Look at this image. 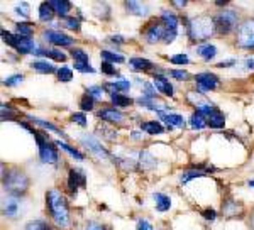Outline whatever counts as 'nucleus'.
I'll list each match as a JSON object with an SVG mask.
<instances>
[{
	"label": "nucleus",
	"instance_id": "f257e3e1",
	"mask_svg": "<svg viewBox=\"0 0 254 230\" xmlns=\"http://www.w3.org/2000/svg\"><path fill=\"white\" fill-rule=\"evenodd\" d=\"M46 205L54 224L60 227H66L68 220H70V210H68V203L63 193L60 190H49L46 195Z\"/></svg>",
	"mask_w": 254,
	"mask_h": 230
},
{
	"label": "nucleus",
	"instance_id": "f03ea898",
	"mask_svg": "<svg viewBox=\"0 0 254 230\" xmlns=\"http://www.w3.org/2000/svg\"><path fill=\"white\" fill-rule=\"evenodd\" d=\"M215 20L208 15L193 17L188 24V34L191 41H205L215 32Z\"/></svg>",
	"mask_w": 254,
	"mask_h": 230
},
{
	"label": "nucleus",
	"instance_id": "7ed1b4c3",
	"mask_svg": "<svg viewBox=\"0 0 254 230\" xmlns=\"http://www.w3.org/2000/svg\"><path fill=\"white\" fill-rule=\"evenodd\" d=\"M3 186L14 197H19V195H24L29 188V180L27 176L19 169H10L7 173V176H3Z\"/></svg>",
	"mask_w": 254,
	"mask_h": 230
},
{
	"label": "nucleus",
	"instance_id": "20e7f679",
	"mask_svg": "<svg viewBox=\"0 0 254 230\" xmlns=\"http://www.w3.org/2000/svg\"><path fill=\"white\" fill-rule=\"evenodd\" d=\"M214 20H215V29H217V32L229 34L238 26V14H236L234 10H224V12L217 14V17H215Z\"/></svg>",
	"mask_w": 254,
	"mask_h": 230
},
{
	"label": "nucleus",
	"instance_id": "39448f33",
	"mask_svg": "<svg viewBox=\"0 0 254 230\" xmlns=\"http://www.w3.org/2000/svg\"><path fill=\"white\" fill-rule=\"evenodd\" d=\"M238 44L244 49H254V20L248 19L239 26Z\"/></svg>",
	"mask_w": 254,
	"mask_h": 230
},
{
	"label": "nucleus",
	"instance_id": "423d86ee",
	"mask_svg": "<svg viewBox=\"0 0 254 230\" xmlns=\"http://www.w3.org/2000/svg\"><path fill=\"white\" fill-rule=\"evenodd\" d=\"M144 36H146L147 43H158V41L164 39V36H166V27H164L163 22H151L149 26L146 27V31H144Z\"/></svg>",
	"mask_w": 254,
	"mask_h": 230
},
{
	"label": "nucleus",
	"instance_id": "0eeeda50",
	"mask_svg": "<svg viewBox=\"0 0 254 230\" xmlns=\"http://www.w3.org/2000/svg\"><path fill=\"white\" fill-rule=\"evenodd\" d=\"M81 144H83L85 147H87L88 151H90L92 154H95L97 157H109V153L105 151V147L102 146L100 142H98V139H95L94 136H88V134H85L83 137H81Z\"/></svg>",
	"mask_w": 254,
	"mask_h": 230
},
{
	"label": "nucleus",
	"instance_id": "6e6552de",
	"mask_svg": "<svg viewBox=\"0 0 254 230\" xmlns=\"http://www.w3.org/2000/svg\"><path fill=\"white\" fill-rule=\"evenodd\" d=\"M195 81H197L198 88L204 92L214 90V88L219 85V78L215 77L214 73H208V71H205V73H198L197 77H195Z\"/></svg>",
	"mask_w": 254,
	"mask_h": 230
},
{
	"label": "nucleus",
	"instance_id": "1a4fd4ad",
	"mask_svg": "<svg viewBox=\"0 0 254 230\" xmlns=\"http://www.w3.org/2000/svg\"><path fill=\"white\" fill-rule=\"evenodd\" d=\"M44 39H48V43L51 44H56V46H71V43H73V37H70L64 32H60V31H46Z\"/></svg>",
	"mask_w": 254,
	"mask_h": 230
},
{
	"label": "nucleus",
	"instance_id": "9d476101",
	"mask_svg": "<svg viewBox=\"0 0 254 230\" xmlns=\"http://www.w3.org/2000/svg\"><path fill=\"white\" fill-rule=\"evenodd\" d=\"M39 157L43 163H49V164L58 163V153L53 144L44 142L43 146H39Z\"/></svg>",
	"mask_w": 254,
	"mask_h": 230
},
{
	"label": "nucleus",
	"instance_id": "9b49d317",
	"mask_svg": "<svg viewBox=\"0 0 254 230\" xmlns=\"http://www.w3.org/2000/svg\"><path fill=\"white\" fill-rule=\"evenodd\" d=\"M85 183H87V176L80 169L70 171V176H68V188H70V191L75 193L80 186H85Z\"/></svg>",
	"mask_w": 254,
	"mask_h": 230
},
{
	"label": "nucleus",
	"instance_id": "f8f14e48",
	"mask_svg": "<svg viewBox=\"0 0 254 230\" xmlns=\"http://www.w3.org/2000/svg\"><path fill=\"white\" fill-rule=\"evenodd\" d=\"M207 125L214 127V129H222V127L225 125L224 114H222L221 110H217V108H215V110L207 117Z\"/></svg>",
	"mask_w": 254,
	"mask_h": 230
},
{
	"label": "nucleus",
	"instance_id": "ddd939ff",
	"mask_svg": "<svg viewBox=\"0 0 254 230\" xmlns=\"http://www.w3.org/2000/svg\"><path fill=\"white\" fill-rule=\"evenodd\" d=\"M98 117L107 120V122H121V120L124 119L122 112L115 110V108H104V110L98 112Z\"/></svg>",
	"mask_w": 254,
	"mask_h": 230
},
{
	"label": "nucleus",
	"instance_id": "4468645a",
	"mask_svg": "<svg viewBox=\"0 0 254 230\" xmlns=\"http://www.w3.org/2000/svg\"><path fill=\"white\" fill-rule=\"evenodd\" d=\"M197 51H198V54L202 56V60H205V61L214 60L215 54H217V49H215V46H214V44H210V43L200 44Z\"/></svg>",
	"mask_w": 254,
	"mask_h": 230
},
{
	"label": "nucleus",
	"instance_id": "2eb2a0df",
	"mask_svg": "<svg viewBox=\"0 0 254 230\" xmlns=\"http://www.w3.org/2000/svg\"><path fill=\"white\" fill-rule=\"evenodd\" d=\"M161 119L168 123V127H183L185 125V119L178 114H164V112H159Z\"/></svg>",
	"mask_w": 254,
	"mask_h": 230
},
{
	"label": "nucleus",
	"instance_id": "dca6fc26",
	"mask_svg": "<svg viewBox=\"0 0 254 230\" xmlns=\"http://www.w3.org/2000/svg\"><path fill=\"white\" fill-rule=\"evenodd\" d=\"M49 5L53 7L54 14H58L61 17H64L71 10V3L66 2V0H53V2H49Z\"/></svg>",
	"mask_w": 254,
	"mask_h": 230
},
{
	"label": "nucleus",
	"instance_id": "f3484780",
	"mask_svg": "<svg viewBox=\"0 0 254 230\" xmlns=\"http://www.w3.org/2000/svg\"><path fill=\"white\" fill-rule=\"evenodd\" d=\"M154 87H156L158 90L161 92V93L168 95V97H171V95H173V87H171V83L164 77H156V78H154Z\"/></svg>",
	"mask_w": 254,
	"mask_h": 230
},
{
	"label": "nucleus",
	"instance_id": "a211bd4d",
	"mask_svg": "<svg viewBox=\"0 0 254 230\" xmlns=\"http://www.w3.org/2000/svg\"><path fill=\"white\" fill-rule=\"evenodd\" d=\"M154 201H156V210L158 212H166L171 208V200L170 197H166V195L163 193H154L153 195Z\"/></svg>",
	"mask_w": 254,
	"mask_h": 230
},
{
	"label": "nucleus",
	"instance_id": "6ab92c4d",
	"mask_svg": "<svg viewBox=\"0 0 254 230\" xmlns=\"http://www.w3.org/2000/svg\"><path fill=\"white\" fill-rule=\"evenodd\" d=\"M161 22L164 24V27L166 29H175V31H178V17L175 15L173 12H163L161 14Z\"/></svg>",
	"mask_w": 254,
	"mask_h": 230
},
{
	"label": "nucleus",
	"instance_id": "aec40b11",
	"mask_svg": "<svg viewBox=\"0 0 254 230\" xmlns=\"http://www.w3.org/2000/svg\"><path fill=\"white\" fill-rule=\"evenodd\" d=\"M17 210H19V203L14 197L7 198L5 203H3V215L7 217H16L17 215Z\"/></svg>",
	"mask_w": 254,
	"mask_h": 230
},
{
	"label": "nucleus",
	"instance_id": "412c9836",
	"mask_svg": "<svg viewBox=\"0 0 254 230\" xmlns=\"http://www.w3.org/2000/svg\"><path fill=\"white\" fill-rule=\"evenodd\" d=\"M16 49L19 51L20 54H29L31 51L36 49V44H34V41H31L29 37H20Z\"/></svg>",
	"mask_w": 254,
	"mask_h": 230
},
{
	"label": "nucleus",
	"instance_id": "4be33fe9",
	"mask_svg": "<svg viewBox=\"0 0 254 230\" xmlns=\"http://www.w3.org/2000/svg\"><path fill=\"white\" fill-rule=\"evenodd\" d=\"M36 56H48V58H51V60H56V61L66 60V54H63L61 51H58V49H48V51L36 49Z\"/></svg>",
	"mask_w": 254,
	"mask_h": 230
},
{
	"label": "nucleus",
	"instance_id": "5701e85b",
	"mask_svg": "<svg viewBox=\"0 0 254 230\" xmlns=\"http://www.w3.org/2000/svg\"><path fill=\"white\" fill-rule=\"evenodd\" d=\"M141 129H143L144 132L151 134V136H156V134H161V132H163V125H161L159 122H156V120H153V122H144V123H141Z\"/></svg>",
	"mask_w": 254,
	"mask_h": 230
},
{
	"label": "nucleus",
	"instance_id": "b1692460",
	"mask_svg": "<svg viewBox=\"0 0 254 230\" xmlns=\"http://www.w3.org/2000/svg\"><path fill=\"white\" fill-rule=\"evenodd\" d=\"M129 63H130V66H132L134 70H137V71L151 70V68H153V63L147 61V60H144V58H132Z\"/></svg>",
	"mask_w": 254,
	"mask_h": 230
},
{
	"label": "nucleus",
	"instance_id": "393cba45",
	"mask_svg": "<svg viewBox=\"0 0 254 230\" xmlns=\"http://www.w3.org/2000/svg\"><path fill=\"white\" fill-rule=\"evenodd\" d=\"M54 15V10L53 7L49 5V2H44L39 5V19L44 20V22H48V20H51Z\"/></svg>",
	"mask_w": 254,
	"mask_h": 230
},
{
	"label": "nucleus",
	"instance_id": "a878e982",
	"mask_svg": "<svg viewBox=\"0 0 254 230\" xmlns=\"http://www.w3.org/2000/svg\"><path fill=\"white\" fill-rule=\"evenodd\" d=\"M137 157H139V159H137L136 163H139L144 169H146V168H153L154 164H156V161H154L153 157H151V154L146 153V151H143V153L137 154Z\"/></svg>",
	"mask_w": 254,
	"mask_h": 230
},
{
	"label": "nucleus",
	"instance_id": "bb28decb",
	"mask_svg": "<svg viewBox=\"0 0 254 230\" xmlns=\"http://www.w3.org/2000/svg\"><path fill=\"white\" fill-rule=\"evenodd\" d=\"M111 100L115 107H127V105L132 104V100H130L129 97H124V95H121V93H115V92L114 93H111Z\"/></svg>",
	"mask_w": 254,
	"mask_h": 230
},
{
	"label": "nucleus",
	"instance_id": "cd10ccee",
	"mask_svg": "<svg viewBox=\"0 0 254 230\" xmlns=\"http://www.w3.org/2000/svg\"><path fill=\"white\" fill-rule=\"evenodd\" d=\"M32 68L36 71H39V73H54L56 71V68L53 66V64H49V63H44V61H34L32 63Z\"/></svg>",
	"mask_w": 254,
	"mask_h": 230
},
{
	"label": "nucleus",
	"instance_id": "c85d7f7f",
	"mask_svg": "<svg viewBox=\"0 0 254 230\" xmlns=\"http://www.w3.org/2000/svg\"><path fill=\"white\" fill-rule=\"evenodd\" d=\"M190 125L193 127V129H204L205 125H207V117H204L202 114H193L190 119Z\"/></svg>",
	"mask_w": 254,
	"mask_h": 230
},
{
	"label": "nucleus",
	"instance_id": "c756f323",
	"mask_svg": "<svg viewBox=\"0 0 254 230\" xmlns=\"http://www.w3.org/2000/svg\"><path fill=\"white\" fill-rule=\"evenodd\" d=\"M56 146L60 147V149H63V151H66L70 156H73V157H77V159H83V154L80 153V151H77L75 147H71V146H68V144H64V142H61V140H56Z\"/></svg>",
	"mask_w": 254,
	"mask_h": 230
},
{
	"label": "nucleus",
	"instance_id": "7c9ffc66",
	"mask_svg": "<svg viewBox=\"0 0 254 230\" xmlns=\"http://www.w3.org/2000/svg\"><path fill=\"white\" fill-rule=\"evenodd\" d=\"M126 7L132 14H136V15H144V14H146V7H144L143 3H139V2H134V0L126 2Z\"/></svg>",
	"mask_w": 254,
	"mask_h": 230
},
{
	"label": "nucleus",
	"instance_id": "2f4dec72",
	"mask_svg": "<svg viewBox=\"0 0 254 230\" xmlns=\"http://www.w3.org/2000/svg\"><path fill=\"white\" fill-rule=\"evenodd\" d=\"M32 32H34L32 24H27V22L17 24V34H19V37H29Z\"/></svg>",
	"mask_w": 254,
	"mask_h": 230
},
{
	"label": "nucleus",
	"instance_id": "473e14b6",
	"mask_svg": "<svg viewBox=\"0 0 254 230\" xmlns=\"http://www.w3.org/2000/svg\"><path fill=\"white\" fill-rule=\"evenodd\" d=\"M205 176V173H202V171H197V169H191V171H187V173H183L180 176V181L183 184H187L188 181H191V180H195V178H204Z\"/></svg>",
	"mask_w": 254,
	"mask_h": 230
},
{
	"label": "nucleus",
	"instance_id": "72a5a7b5",
	"mask_svg": "<svg viewBox=\"0 0 254 230\" xmlns=\"http://www.w3.org/2000/svg\"><path fill=\"white\" fill-rule=\"evenodd\" d=\"M71 56H73L75 63H80V64H90V63H88V54L85 53L83 49H73V51H71Z\"/></svg>",
	"mask_w": 254,
	"mask_h": 230
},
{
	"label": "nucleus",
	"instance_id": "f704fd0d",
	"mask_svg": "<svg viewBox=\"0 0 254 230\" xmlns=\"http://www.w3.org/2000/svg\"><path fill=\"white\" fill-rule=\"evenodd\" d=\"M58 78H60V81H63V83L71 81V78H73V71H71V68L61 66L60 70H58Z\"/></svg>",
	"mask_w": 254,
	"mask_h": 230
},
{
	"label": "nucleus",
	"instance_id": "c9c22d12",
	"mask_svg": "<svg viewBox=\"0 0 254 230\" xmlns=\"http://www.w3.org/2000/svg\"><path fill=\"white\" fill-rule=\"evenodd\" d=\"M102 58H104L107 63H124V58L121 54H115V53H111V51H102Z\"/></svg>",
	"mask_w": 254,
	"mask_h": 230
},
{
	"label": "nucleus",
	"instance_id": "e433bc0d",
	"mask_svg": "<svg viewBox=\"0 0 254 230\" xmlns=\"http://www.w3.org/2000/svg\"><path fill=\"white\" fill-rule=\"evenodd\" d=\"M111 87L114 88V90H117V92H126V90H129L130 88V81L126 80V78H121V80H117V81H112Z\"/></svg>",
	"mask_w": 254,
	"mask_h": 230
},
{
	"label": "nucleus",
	"instance_id": "4c0bfd02",
	"mask_svg": "<svg viewBox=\"0 0 254 230\" xmlns=\"http://www.w3.org/2000/svg\"><path fill=\"white\" fill-rule=\"evenodd\" d=\"M31 120H32L34 123H37V125H41V127H44V129H49V130H53V132H58V134H61L63 136V132H61L60 129H58L56 125H53V123H49V122H46V120H41V119H36V117H31Z\"/></svg>",
	"mask_w": 254,
	"mask_h": 230
},
{
	"label": "nucleus",
	"instance_id": "58836bf2",
	"mask_svg": "<svg viewBox=\"0 0 254 230\" xmlns=\"http://www.w3.org/2000/svg\"><path fill=\"white\" fill-rule=\"evenodd\" d=\"M2 37H3V41H5V43L9 44V46H12V47H17L19 39H20L19 36H14V34L7 32V31H2Z\"/></svg>",
	"mask_w": 254,
	"mask_h": 230
},
{
	"label": "nucleus",
	"instance_id": "ea45409f",
	"mask_svg": "<svg viewBox=\"0 0 254 230\" xmlns=\"http://www.w3.org/2000/svg\"><path fill=\"white\" fill-rule=\"evenodd\" d=\"M26 230H49L46 225V222L43 220H32L26 225Z\"/></svg>",
	"mask_w": 254,
	"mask_h": 230
},
{
	"label": "nucleus",
	"instance_id": "a19ab883",
	"mask_svg": "<svg viewBox=\"0 0 254 230\" xmlns=\"http://www.w3.org/2000/svg\"><path fill=\"white\" fill-rule=\"evenodd\" d=\"M87 95H90L94 100H100V98L104 97V88L102 87H90L87 90Z\"/></svg>",
	"mask_w": 254,
	"mask_h": 230
},
{
	"label": "nucleus",
	"instance_id": "79ce46f5",
	"mask_svg": "<svg viewBox=\"0 0 254 230\" xmlns=\"http://www.w3.org/2000/svg\"><path fill=\"white\" fill-rule=\"evenodd\" d=\"M94 98L90 97V95H85L83 98H81V102H80V107H81V110H92L94 108Z\"/></svg>",
	"mask_w": 254,
	"mask_h": 230
},
{
	"label": "nucleus",
	"instance_id": "37998d69",
	"mask_svg": "<svg viewBox=\"0 0 254 230\" xmlns=\"http://www.w3.org/2000/svg\"><path fill=\"white\" fill-rule=\"evenodd\" d=\"M20 81H22V75H12V77L3 80V85H5V87H16V85H19Z\"/></svg>",
	"mask_w": 254,
	"mask_h": 230
},
{
	"label": "nucleus",
	"instance_id": "c03bdc74",
	"mask_svg": "<svg viewBox=\"0 0 254 230\" xmlns=\"http://www.w3.org/2000/svg\"><path fill=\"white\" fill-rule=\"evenodd\" d=\"M16 14H17V15L27 17V15H29V3H26V2L17 3V5H16Z\"/></svg>",
	"mask_w": 254,
	"mask_h": 230
},
{
	"label": "nucleus",
	"instance_id": "a18cd8bd",
	"mask_svg": "<svg viewBox=\"0 0 254 230\" xmlns=\"http://www.w3.org/2000/svg\"><path fill=\"white\" fill-rule=\"evenodd\" d=\"M64 22H66L68 29H73V31L80 29V22H78V19H75V17H66V19H64Z\"/></svg>",
	"mask_w": 254,
	"mask_h": 230
},
{
	"label": "nucleus",
	"instance_id": "49530a36",
	"mask_svg": "<svg viewBox=\"0 0 254 230\" xmlns=\"http://www.w3.org/2000/svg\"><path fill=\"white\" fill-rule=\"evenodd\" d=\"M170 61H171V63H173V64H187L190 60H188L187 54H176V56H173Z\"/></svg>",
	"mask_w": 254,
	"mask_h": 230
},
{
	"label": "nucleus",
	"instance_id": "de8ad7c7",
	"mask_svg": "<svg viewBox=\"0 0 254 230\" xmlns=\"http://www.w3.org/2000/svg\"><path fill=\"white\" fill-rule=\"evenodd\" d=\"M75 70L81 71V73H95V70L90 66V64H80V63H75Z\"/></svg>",
	"mask_w": 254,
	"mask_h": 230
},
{
	"label": "nucleus",
	"instance_id": "09e8293b",
	"mask_svg": "<svg viewBox=\"0 0 254 230\" xmlns=\"http://www.w3.org/2000/svg\"><path fill=\"white\" fill-rule=\"evenodd\" d=\"M71 120H73L75 123H78V125H81V127L87 125V117H85V114H75L73 117H71Z\"/></svg>",
	"mask_w": 254,
	"mask_h": 230
},
{
	"label": "nucleus",
	"instance_id": "8fccbe9b",
	"mask_svg": "<svg viewBox=\"0 0 254 230\" xmlns=\"http://www.w3.org/2000/svg\"><path fill=\"white\" fill-rule=\"evenodd\" d=\"M102 71H104V73H107V75H115V73H117V71H115V68L112 66L111 63H107V61H104V63H102Z\"/></svg>",
	"mask_w": 254,
	"mask_h": 230
},
{
	"label": "nucleus",
	"instance_id": "3c124183",
	"mask_svg": "<svg viewBox=\"0 0 254 230\" xmlns=\"http://www.w3.org/2000/svg\"><path fill=\"white\" fill-rule=\"evenodd\" d=\"M136 230H154V229H153V225H151L149 222L143 218V220L137 222V229Z\"/></svg>",
	"mask_w": 254,
	"mask_h": 230
},
{
	"label": "nucleus",
	"instance_id": "603ef678",
	"mask_svg": "<svg viewBox=\"0 0 254 230\" xmlns=\"http://www.w3.org/2000/svg\"><path fill=\"white\" fill-rule=\"evenodd\" d=\"M202 215H204L205 220H215V215H217V214H215V210H212V208H208V210H205Z\"/></svg>",
	"mask_w": 254,
	"mask_h": 230
},
{
	"label": "nucleus",
	"instance_id": "864d4df0",
	"mask_svg": "<svg viewBox=\"0 0 254 230\" xmlns=\"http://www.w3.org/2000/svg\"><path fill=\"white\" fill-rule=\"evenodd\" d=\"M85 230H107L104 227V225H100V224H95V222H92V224H88L87 225V229Z\"/></svg>",
	"mask_w": 254,
	"mask_h": 230
},
{
	"label": "nucleus",
	"instance_id": "5fc2aeb1",
	"mask_svg": "<svg viewBox=\"0 0 254 230\" xmlns=\"http://www.w3.org/2000/svg\"><path fill=\"white\" fill-rule=\"evenodd\" d=\"M170 75H171V77H175V78H187V71L173 70V71H170Z\"/></svg>",
	"mask_w": 254,
	"mask_h": 230
},
{
	"label": "nucleus",
	"instance_id": "6e6d98bb",
	"mask_svg": "<svg viewBox=\"0 0 254 230\" xmlns=\"http://www.w3.org/2000/svg\"><path fill=\"white\" fill-rule=\"evenodd\" d=\"M236 61L231 60V61H222V63H219V68H225V66H234Z\"/></svg>",
	"mask_w": 254,
	"mask_h": 230
},
{
	"label": "nucleus",
	"instance_id": "4d7b16f0",
	"mask_svg": "<svg viewBox=\"0 0 254 230\" xmlns=\"http://www.w3.org/2000/svg\"><path fill=\"white\" fill-rule=\"evenodd\" d=\"M246 68H248V70H254V60L253 58H249V60H246Z\"/></svg>",
	"mask_w": 254,
	"mask_h": 230
},
{
	"label": "nucleus",
	"instance_id": "13d9d810",
	"mask_svg": "<svg viewBox=\"0 0 254 230\" xmlns=\"http://www.w3.org/2000/svg\"><path fill=\"white\" fill-rule=\"evenodd\" d=\"M112 43H117V44H122V43H124V41H122V37L121 36H117V37H112Z\"/></svg>",
	"mask_w": 254,
	"mask_h": 230
},
{
	"label": "nucleus",
	"instance_id": "bf43d9fd",
	"mask_svg": "<svg viewBox=\"0 0 254 230\" xmlns=\"http://www.w3.org/2000/svg\"><path fill=\"white\" fill-rule=\"evenodd\" d=\"M249 186H254V181H249Z\"/></svg>",
	"mask_w": 254,
	"mask_h": 230
}]
</instances>
